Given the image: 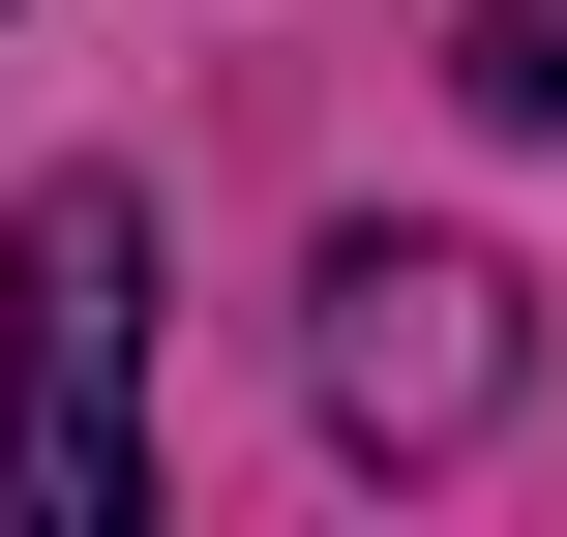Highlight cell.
<instances>
[{"label": "cell", "mask_w": 567, "mask_h": 537, "mask_svg": "<svg viewBox=\"0 0 567 537\" xmlns=\"http://www.w3.org/2000/svg\"><path fill=\"white\" fill-rule=\"evenodd\" d=\"M0 508L30 537L150 508V179H30L0 209Z\"/></svg>", "instance_id": "cell-1"}, {"label": "cell", "mask_w": 567, "mask_h": 537, "mask_svg": "<svg viewBox=\"0 0 567 537\" xmlns=\"http://www.w3.org/2000/svg\"><path fill=\"white\" fill-rule=\"evenodd\" d=\"M329 448H478L508 419V269L478 239H329Z\"/></svg>", "instance_id": "cell-2"}, {"label": "cell", "mask_w": 567, "mask_h": 537, "mask_svg": "<svg viewBox=\"0 0 567 537\" xmlns=\"http://www.w3.org/2000/svg\"><path fill=\"white\" fill-rule=\"evenodd\" d=\"M449 90L478 120H567V0H449Z\"/></svg>", "instance_id": "cell-3"}]
</instances>
